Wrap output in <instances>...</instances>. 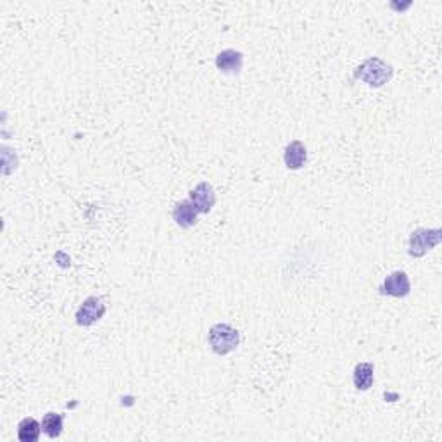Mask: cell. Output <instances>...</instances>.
<instances>
[{"label": "cell", "instance_id": "6da1fadb", "mask_svg": "<svg viewBox=\"0 0 442 442\" xmlns=\"http://www.w3.org/2000/svg\"><path fill=\"white\" fill-rule=\"evenodd\" d=\"M394 76L392 64L380 58H368L355 70V78L360 82L367 83L372 88H382L387 85Z\"/></svg>", "mask_w": 442, "mask_h": 442}, {"label": "cell", "instance_id": "7a4b0ae2", "mask_svg": "<svg viewBox=\"0 0 442 442\" xmlns=\"http://www.w3.org/2000/svg\"><path fill=\"white\" fill-rule=\"evenodd\" d=\"M207 343L212 352L218 356H227L234 352L240 344V333L228 323H216L209 328Z\"/></svg>", "mask_w": 442, "mask_h": 442}, {"label": "cell", "instance_id": "3957f363", "mask_svg": "<svg viewBox=\"0 0 442 442\" xmlns=\"http://www.w3.org/2000/svg\"><path fill=\"white\" fill-rule=\"evenodd\" d=\"M442 240L441 228H416L408 240V254L411 258H424L427 252L436 249Z\"/></svg>", "mask_w": 442, "mask_h": 442}, {"label": "cell", "instance_id": "277c9868", "mask_svg": "<svg viewBox=\"0 0 442 442\" xmlns=\"http://www.w3.org/2000/svg\"><path fill=\"white\" fill-rule=\"evenodd\" d=\"M104 315H106V304H104V301L97 296H90L78 308L75 318L80 327H92L99 320H102Z\"/></svg>", "mask_w": 442, "mask_h": 442}, {"label": "cell", "instance_id": "5b68a950", "mask_svg": "<svg viewBox=\"0 0 442 442\" xmlns=\"http://www.w3.org/2000/svg\"><path fill=\"white\" fill-rule=\"evenodd\" d=\"M379 291L382 296L403 299L411 292V282H409V276L404 271H392L391 275L385 276Z\"/></svg>", "mask_w": 442, "mask_h": 442}, {"label": "cell", "instance_id": "8992f818", "mask_svg": "<svg viewBox=\"0 0 442 442\" xmlns=\"http://www.w3.org/2000/svg\"><path fill=\"white\" fill-rule=\"evenodd\" d=\"M188 199L192 200V204H194L197 211H199V215H207V212H211V209L215 207L216 204V192L211 183L200 182L192 188Z\"/></svg>", "mask_w": 442, "mask_h": 442}, {"label": "cell", "instance_id": "52a82bcc", "mask_svg": "<svg viewBox=\"0 0 442 442\" xmlns=\"http://www.w3.org/2000/svg\"><path fill=\"white\" fill-rule=\"evenodd\" d=\"M216 68H218L220 73L235 76L242 71L244 66V55L242 52L235 49H225L216 55Z\"/></svg>", "mask_w": 442, "mask_h": 442}, {"label": "cell", "instance_id": "ba28073f", "mask_svg": "<svg viewBox=\"0 0 442 442\" xmlns=\"http://www.w3.org/2000/svg\"><path fill=\"white\" fill-rule=\"evenodd\" d=\"M171 216H173V220H175V223L178 225L180 228H185V230H188V228L195 227L197 225L199 211H197L190 199H185V200H180V203L175 204V207H173V211H171Z\"/></svg>", "mask_w": 442, "mask_h": 442}, {"label": "cell", "instance_id": "9c48e42d", "mask_svg": "<svg viewBox=\"0 0 442 442\" xmlns=\"http://www.w3.org/2000/svg\"><path fill=\"white\" fill-rule=\"evenodd\" d=\"M308 161V149L301 140H292L284 151V163L289 170L297 171L306 164Z\"/></svg>", "mask_w": 442, "mask_h": 442}, {"label": "cell", "instance_id": "30bf717a", "mask_svg": "<svg viewBox=\"0 0 442 442\" xmlns=\"http://www.w3.org/2000/svg\"><path fill=\"white\" fill-rule=\"evenodd\" d=\"M373 380H375V367H373V363H370V361L357 363L355 367V372H352V382H355L356 391H370V387L373 385Z\"/></svg>", "mask_w": 442, "mask_h": 442}, {"label": "cell", "instance_id": "8fae6325", "mask_svg": "<svg viewBox=\"0 0 442 442\" xmlns=\"http://www.w3.org/2000/svg\"><path fill=\"white\" fill-rule=\"evenodd\" d=\"M40 433H42V424L35 418L26 416L19 421L18 425V439L21 442H37Z\"/></svg>", "mask_w": 442, "mask_h": 442}, {"label": "cell", "instance_id": "7c38bea8", "mask_svg": "<svg viewBox=\"0 0 442 442\" xmlns=\"http://www.w3.org/2000/svg\"><path fill=\"white\" fill-rule=\"evenodd\" d=\"M63 424H64V418L59 413H47L42 420V432L45 433L47 437L50 439H58L59 436L63 433Z\"/></svg>", "mask_w": 442, "mask_h": 442}]
</instances>
